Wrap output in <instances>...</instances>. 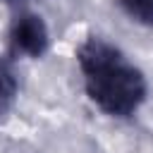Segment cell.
Here are the masks:
<instances>
[{
    "mask_svg": "<svg viewBox=\"0 0 153 153\" xmlns=\"http://www.w3.org/2000/svg\"><path fill=\"white\" fill-rule=\"evenodd\" d=\"M88 98L108 115L129 117L146 98L143 74L100 38H88L76 53Z\"/></svg>",
    "mask_w": 153,
    "mask_h": 153,
    "instance_id": "1",
    "label": "cell"
},
{
    "mask_svg": "<svg viewBox=\"0 0 153 153\" xmlns=\"http://www.w3.org/2000/svg\"><path fill=\"white\" fill-rule=\"evenodd\" d=\"M10 45L19 55L41 57L50 45V36H48L45 22L38 14L22 12L10 26Z\"/></svg>",
    "mask_w": 153,
    "mask_h": 153,
    "instance_id": "2",
    "label": "cell"
},
{
    "mask_svg": "<svg viewBox=\"0 0 153 153\" xmlns=\"http://www.w3.org/2000/svg\"><path fill=\"white\" fill-rule=\"evenodd\" d=\"M17 96V74L12 69V62L0 57V110L7 108Z\"/></svg>",
    "mask_w": 153,
    "mask_h": 153,
    "instance_id": "3",
    "label": "cell"
},
{
    "mask_svg": "<svg viewBox=\"0 0 153 153\" xmlns=\"http://www.w3.org/2000/svg\"><path fill=\"white\" fill-rule=\"evenodd\" d=\"M124 12L143 26H153V0H120Z\"/></svg>",
    "mask_w": 153,
    "mask_h": 153,
    "instance_id": "4",
    "label": "cell"
}]
</instances>
